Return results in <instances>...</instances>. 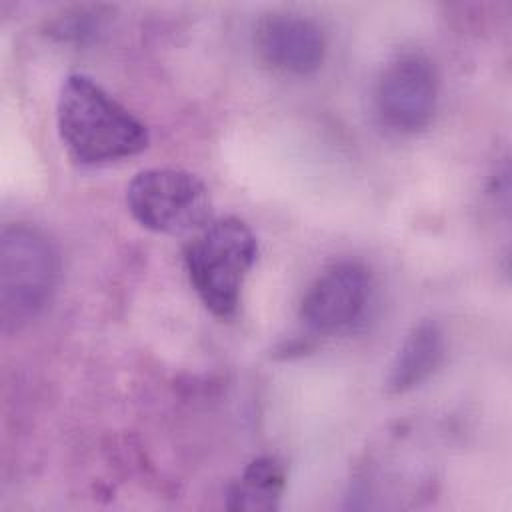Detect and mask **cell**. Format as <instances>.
<instances>
[{
	"mask_svg": "<svg viewBox=\"0 0 512 512\" xmlns=\"http://www.w3.org/2000/svg\"><path fill=\"white\" fill-rule=\"evenodd\" d=\"M56 116L64 146L82 164L134 156L148 144L146 126L84 74L64 80Z\"/></svg>",
	"mask_w": 512,
	"mask_h": 512,
	"instance_id": "1",
	"label": "cell"
},
{
	"mask_svg": "<svg viewBox=\"0 0 512 512\" xmlns=\"http://www.w3.org/2000/svg\"><path fill=\"white\" fill-rule=\"evenodd\" d=\"M60 258L44 230L14 222L0 236V320L12 332L34 320L50 302Z\"/></svg>",
	"mask_w": 512,
	"mask_h": 512,
	"instance_id": "2",
	"label": "cell"
},
{
	"mask_svg": "<svg viewBox=\"0 0 512 512\" xmlns=\"http://www.w3.org/2000/svg\"><path fill=\"white\" fill-rule=\"evenodd\" d=\"M436 98V70L418 52H406L388 62L376 86L378 114L396 132L422 130L432 120Z\"/></svg>",
	"mask_w": 512,
	"mask_h": 512,
	"instance_id": "5",
	"label": "cell"
},
{
	"mask_svg": "<svg viewBox=\"0 0 512 512\" xmlns=\"http://www.w3.org/2000/svg\"><path fill=\"white\" fill-rule=\"evenodd\" d=\"M446 340L442 328L434 320L418 322L400 344L386 378L392 394H404L420 386L442 364Z\"/></svg>",
	"mask_w": 512,
	"mask_h": 512,
	"instance_id": "8",
	"label": "cell"
},
{
	"mask_svg": "<svg viewBox=\"0 0 512 512\" xmlns=\"http://www.w3.org/2000/svg\"><path fill=\"white\" fill-rule=\"evenodd\" d=\"M286 486V472L274 456H260L252 460L228 494L230 510L270 512L280 506Z\"/></svg>",
	"mask_w": 512,
	"mask_h": 512,
	"instance_id": "9",
	"label": "cell"
},
{
	"mask_svg": "<svg viewBox=\"0 0 512 512\" xmlns=\"http://www.w3.org/2000/svg\"><path fill=\"white\" fill-rule=\"evenodd\" d=\"M254 48L258 58L274 70L310 74L324 62L326 38L322 28L310 18L272 12L256 24Z\"/></svg>",
	"mask_w": 512,
	"mask_h": 512,
	"instance_id": "7",
	"label": "cell"
},
{
	"mask_svg": "<svg viewBox=\"0 0 512 512\" xmlns=\"http://www.w3.org/2000/svg\"><path fill=\"white\" fill-rule=\"evenodd\" d=\"M256 250V236L236 216L208 222L186 244L184 262L190 282L212 314L228 318L236 312Z\"/></svg>",
	"mask_w": 512,
	"mask_h": 512,
	"instance_id": "3",
	"label": "cell"
},
{
	"mask_svg": "<svg viewBox=\"0 0 512 512\" xmlns=\"http://www.w3.org/2000/svg\"><path fill=\"white\" fill-rule=\"evenodd\" d=\"M370 298V274L352 260L328 266L306 290L300 318L316 332H340L350 328L366 310Z\"/></svg>",
	"mask_w": 512,
	"mask_h": 512,
	"instance_id": "6",
	"label": "cell"
},
{
	"mask_svg": "<svg viewBox=\"0 0 512 512\" xmlns=\"http://www.w3.org/2000/svg\"><path fill=\"white\" fill-rule=\"evenodd\" d=\"M132 216L148 230L182 234L200 230L210 218V196L204 182L180 168L138 172L126 190Z\"/></svg>",
	"mask_w": 512,
	"mask_h": 512,
	"instance_id": "4",
	"label": "cell"
}]
</instances>
